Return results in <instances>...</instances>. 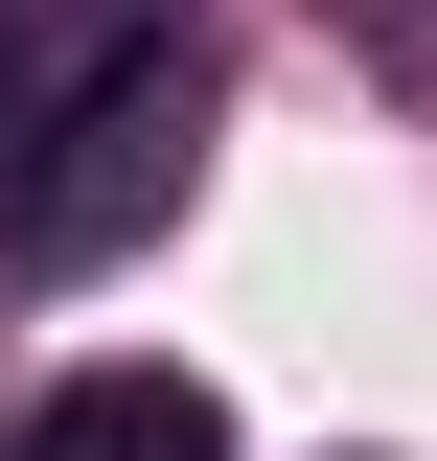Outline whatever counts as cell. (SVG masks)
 Segmentation results:
<instances>
[{"instance_id":"cell-1","label":"cell","mask_w":437,"mask_h":461,"mask_svg":"<svg viewBox=\"0 0 437 461\" xmlns=\"http://www.w3.org/2000/svg\"><path fill=\"white\" fill-rule=\"evenodd\" d=\"M184 115H208V69H184V47H138V69H115V93L47 139V162H23V208H0V230H23V254H115V230L184 185Z\"/></svg>"},{"instance_id":"cell-2","label":"cell","mask_w":437,"mask_h":461,"mask_svg":"<svg viewBox=\"0 0 437 461\" xmlns=\"http://www.w3.org/2000/svg\"><path fill=\"white\" fill-rule=\"evenodd\" d=\"M138 47H184V0H0V208H23V162H47Z\"/></svg>"},{"instance_id":"cell-3","label":"cell","mask_w":437,"mask_h":461,"mask_svg":"<svg viewBox=\"0 0 437 461\" xmlns=\"http://www.w3.org/2000/svg\"><path fill=\"white\" fill-rule=\"evenodd\" d=\"M23 461H230V415L184 393V369H69V393L23 415Z\"/></svg>"}]
</instances>
